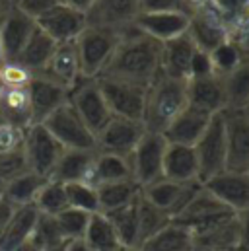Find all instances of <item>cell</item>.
Listing matches in <instances>:
<instances>
[{"label": "cell", "instance_id": "12", "mask_svg": "<svg viewBox=\"0 0 249 251\" xmlns=\"http://www.w3.org/2000/svg\"><path fill=\"white\" fill-rule=\"evenodd\" d=\"M140 14V0H94L86 12L88 25L123 33Z\"/></svg>", "mask_w": 249, "mask_h": 251}, {"label": "cell", "instance_id": "29", "mask_svg": "<svg viewBox=\"0 0 249 251\" xmlns=\"http://www.w3.org/2000/svg\"><path fill=\"white\" fill-rule=\"evenodd\" d=\"M55 49H57V43L45 31H41L35 25L33 33L29 35V39L24 45V49H22L20 57L16 59V63H20L24 68H27L31 74H41L45 70V66L49 64V61H51Z\"/></svg>", "mask_w": 249, "mask_h": 251}, {"label": "cell", "instance_id": "39", "mask_svg": "<svg viewBox=\"0 0 249 251\" xmlns=\"http://www.w3.org/2000/svg\"><path fill=\"white\" fill-rule=\"evenodd\" d=\"M66 191V201L70 208L84 210L88 214L100 212V202H98V191L88 181H74V183H64Z\"/></svg>", "mask_w": 249, "mask_h": 251}, {"label": "cell", "instance_id": "33", "mask_svg": "<svg viewBox=\"0 0 249 251\" xmlns=\"http://www.w3.org/2000/svg\"><path fill=\"white\" fill-rule=\"evenodd\" d=\"M82 240L92 251H113L121 246L111 220L103 212L90 214V220H88Z\"/></svg>", "mask_w": 249, "mask_h": 251}, {"label": "cell", "instance_id": "16", "mask_svg": "<svg viewBox=\"0 0 249 251\" xmlns=\"http://www.w3.org/2000/svg\"><path fill=\"white\" fill-rule=\"evenodd\" d=\"M27 94L31 101V115L33 125L43 123L53 111H57L61 105L68 101L70 92L62 88L61 84L53 82L45 74H33L27 84Z\"/></svg>", "mask_w": 249, "mask_h": 251}, {"label": "cell", "instance_id": "50", "mask_svg": "<svg viewBox=\"0 0 249 251\" xmlns=\"http://www.w3.org/2000/svg\"><path fill=\"white\" fill-rule=\"evenodd\" d=\"M249 0H212V8L218 12H230V14H234V12H240L244 6H248Z\"/></svg>", "mask_w": 249, "mask_h": 251}, {"label": "cell", "instance_id": "8", "mask_svg": "<svg viewBox=\"0 0 249 251\" xmlns=\"http://www.w3.org/2000/svg\"><path fill=\"white\" fill-rule=\"evenodd\" d=\"M61 144L57 142V138L41 125L27 126L24 132V154H25V162L29 172L43 176V177H51L59 158L62 154Z\"/></svg>", "mask_w": 249, "mask_h": 251}, {"label": "cell", "instance_id": "27", "mask_svg": "<svg viewBox=\"0 0 249 251\" xmlns=\"http://www.w3.org/2000/svg\"><path fill=\"white\" fill-rule=\"evenodd\" d=\"M0 111L8 125H14L22 130L33 125L31 101L27 88H6L0 86Z\"/></svg>", "mask_w": 249, "mask_h": 251}, {"label": "cell", "instance_id": "28", "mask_svg": "<svg viewBox=\"0 0 249 251\" xmlns=\"http://www.w3.org/2000/svg\"><path fill=\"white\" fill-rule=\"evenodd\" d=\"M37 216H39V212L33 204L16 206L12 212V218L6 226V232L0 240V251H14L24 242L31 240Z\"/></svg>", "mask_w": 249, "mask_h": 251}, {"label": "cell", "instance_id": "60", "mask_svg": "<svg viewBox=\"0 0 249 251\" xmlns=\"http://www.w3.org/2000/svg\"><path fill=\"white\" fill-rule=\"evenodd\" d=\"M4 64V53H2V47H0V66Z\"/></svg>", "mask_w": 249, "mask_h": 251}, {"label": "cell", "instance_id": "18", "mask_svg": "<svg viewBox=\"0 0 249 251\" xmlns=\"http://www.w3.org/2000/svg\"><path fill=\"white\" fill-rule=\"evenodd\" d=\"M226 208L240 214L249 210V174L222 172L202 183Z\"/></svg>", "mask_w": 249, "mask_h": 251}, {"label": "cell", "instance_id": "19", "mask_svg": "<svg viewBox=\"0 0 249 251\" xmlns=\"http://www.w3.org/2000/svg\"><path fill=\"white\" fill-rule=\"evenodd\" d=\"M187 35L191 37L195 47L204 53H212L218 45L230 39L226 25L214 14V10H202V12L191 14Z\"/></svg>", "mask_w": 249, "mask_h": 251}, {"label": "cell", "instance_id": "45", "mask_svg": "<svg viewBox=\"0 0 249 251\" xmlns=\"http://www.w3.org/2000/svg\"><path fill=\"white\" fill-rule=\"evenodd\" d=\"M24 132L22 128L14 125H2L0 126V154H10L18 152L24 148Z\"/></svg>", "mask_w": 249, "mask_h": 251}, {"label": "cell", "instance_id": "36", "mask_svg": "<svg viewBox=\"0 0 249 251\" xmlns=\"http://www.w3.org/2000/svg\"><path fill=\"white\" fill-rule=\"evenodd\" d=\"M136 214H138V246L144 244L148 238H152L156 232H160L166 224L172 222V216L148 202L142 195L136 201Z\"/></svg>", "mask_w": 249, "mask_h": 251}, {"label": "cell", "instance_id": "34", "mask_svg": "<svg viewBox=\"0 0 249 251\" xmlns=\"http://www.w3.org/2000/svg\"><path fill=\"white\" fill-rule=\"evenodd\" d=\"M47 181V177L37 176L33 172H24L16 177H12L10 181H6L4 189V201L10 202L12 206H25V204H33L39 189L43 187V183Z\"/></svg>", "mask_w": 249, "mask_h": 251}, {"label": "cell", "instance_id": "62", "mask_svg": "<svg viewBox=\"0 0 249 251\" xmlns=\"http://www.w3.org/2000/svg\"><path fill=\"white\" fill-rule=\"evenodd\" d=\"M10 2H12V4H16V2H20V0H10Z\"/></svg>", "mask_w": 249, "mask_h": 251}, {"label": "cell", "instance_id": "56", "mask_svg": "<svg viewBox=\"0 0 249 251\" xmlns=\"http://www.w3.org/2000/svg\"><path fill=\"white\" fill-rule=\"evenodd\" d=\"M66 246H68V242H61V244H57V246H51V248H43L41 251H66Z\"/></svg>", "mask_w": 249, "mask_h": 251}, {"label": "cell", "instance_id": "51", "mask_svg": "<svg viewBox=\"0 0 249 251\" xmlns=\"http://www.w3.org/2000/svg\"><path fill=\"white\" fill-rule=\"evenodd\" d=\"M14 208H16V206H12L10 202H6L4 199L0 201V240H2V236H4V232H6V226H8L10 218H12Z\"/></svg>", "mask_w": 249, "mask_h": 251}, {"label": "cell", "instance_id": "3", "mask_svg": "<svg viewBox=\"0 0 249 251\" xmlns=\"http://www.w3.org/2000/svg\"><path fill=\"white\" fill-rule=\"evenodd\" d=\"M121 41L119 31L88 25L74 41L82 78H98Z\"/></svg>", "mask_w": 249, "mask_h": 251}, {"label": "cell", "instance_id": "64", "mask_svg": "<svg viewBox=\"0 0 249 251\" xmlns=\"http://www.w3.org/2000/svg\"><path fill=\"white\" fill-rule=\"evenodd\" d=\"M246 109H248V111H249V103H248V107H246Z\"/></svg>", "mask_w": 249, "mask_h": 251}, {"label": "cell", "instance_id": "17", "mask_svg": "<svg viewBox=\"0 0 249 251\" xmlns=\"http://www.w3.org/2000/svg\"><path fill=\"white\" fill-rule=\"evenodd\" d=\"M189 18L191 14L185 12H140L132 25L158 43H166L187 33Z\"/></svg>", "mask_w": 249, "mask_h": 251}, {"label": "cell", "instance_id": "49", "mask_svg": "<svg viewBox=\"0 0 249 251\" xmlns=\"http://www.w3.org/2000/svg\"><path fill=\"white\" fill-rule=\"evenodd\" d=\"M240 222V250L249 251V210L238 214Z\"/></svg>", "mask_w": 249, "mask_h": 251}, {"label": "cell", "instance_id": "40", "mask_svg": "<svg viewBox=\"0 0 249 251\" xmlns=\"http://www.w3.org/2000/svg\"><path fill=\"white\" fill-rule=\"evenodd\" d=\"M210 55V61H212V68H214V74L216 76H228L232 70H236L240 63L244 61V57H242V51H240V47L232 41V39H228V41H224L222 45H218L212 53H208Z\"/></svg>", "mask_w": 249, "mask_h": 251}, {"label": "cell", "instance_id": "58", "mask_svg": "<svg viewBox=\"0 0 249 251\" xmlns=\"http://www.w3.org/2000/svg\"><path fill=\"white\" fill-rule=\"evenodd\" d=\"M113 251H142L138 246H119L117 250H113Z\"/></svg>", "mask_w": 249, "mask_h": 251}, {"label": "cell", "instance_id": "5", "mask_svg": "<svg viewBox=\"0 0 249 251\" xmlns=\"http://www.w3.org/2000/svg\"><path fill=\"white\" fill-rule=\"evenodd\" d=\"M168 140L162 132H144L132 154L128 156L130 177L140 185V189L164 177V154Z\"/></svg>", "mask_w": 249, "mask_h": 251}, {"label": "cell", "instance_id": "41", "mask_svg": "<svg viewBox=\"0 0 249 251\" xmlns=\"http://www.w3.org/2000/svg\"><path fill=\"white\" fill-rule=\"evenodd\" d=\"M55 218H57V224L61 228L62 238L66 242H74V240H82L84 238L90 214L84 212V210H76V208L68 206V208L62 210L61 214H57Z\"/></svg>", "mask_w": 249, "mask_h": 251}, {"label": "cell", "instance_id": "57", "mask_svg": "<svg viewBox=\"0 0 249 251\" xmlns=\"http://www.w3.org/2000/svg\"><path fill=\"white\" fill-rule=\"evenodd\" d=\"M12 6V2L10 0H0V20H2V16L6 14V10Z\"/></svg>", "mask_w": 249, "mask_h": 251}, {"label": "cell", "instance_id": "47", "mask_svg": "<svg viewBox=\"0 0 249 251\" xmlns=\"http://www.w3.org/2000/svg\"><path fill=\"white\" fill-rule=\"evenodd\" d=\"M140 12H185V14H191L185 0H140Z\"/></svg>", "mask_w": 249, "mask_h": 251}, {"label": "cell", "instance_id": "13", "mask_svg": "<svg viewBox=\"0 0 249 251\" xmlns=\"http://www.w3.org/2000/svg\"><path fill=\"white\" fill-rule=\"evenodd\" d=\"M202 183L200 181H189V183H177L172 179H158L150 185L140 189V195L152 202L154 206H158L160 210H164L166 214L172 216V220L185 208V204L191 201V197L199 191Z\"/></svg>", "mask_w": 249, "mask_h": 251}, {"label": "cell", "instance_id": "52", "mask_svg": "<svg viewBox=\"0 0 249 251\" xmlns=\"http://www.w3.org/2000/svg\"><path fill=\"white\" fill-rule=\"evenodd\" d=\"M185 4L191 14L202 12V10H212V0H185Z\"/></svg>", "mask_w": 249, "mask_h": 251}, {"label": "cell", "instance_id": "63", "mask_svg": "<svg viewBox=\"0 0 249 251\" xmlns=\"http://www.w3.org/2000/svg\"><path fill=\"white\" fill-rule=\"evenodd\" d=\"M228 251H242V250H228Z\"/></svg>", "mask_w": 249, "mask_h": 251}, {"label": "cell", "instance_id": "46", "mask_svg": "<svg viewBox=\"0 0 249 251\" xmlns=\"http://www.w3.org/2000/svg\"><path fill=\"white\" fill-rule=\"evenodd\" d=\"M59 4H61V0H20V2H16V6L31 20L41 18L43 14H47L49 10H53Z\"/></svg>", "mask_w": 249, "mask_h": 251}, {"label": "cell", "instance_id": "55", "mask_svg": "<svg viewBox=\"0 0 249 251\" xmlns=\"http://www.w3.org/2000/svg\"><path fill=\"white\" fill-rule=\"evenodd\" d=\"M14 251H41V250H39V248H37V246H35L31 240H27V242H24L22 246H18Z\"/></svg>", "mask_w": 249, "mask_h": 251}, {"label": "cell", "instance_id": "9", "mask_svg": "<svg viewBox=\"0 0 249 251\" xmlns=\"http://www.w3.org/2000/svg\"><path fill=\"white\" fill-rule=\"evenodd\" d=\"M68 101L94 134H98L103 126L107 125V121L113 117V113H111L96 78H82L70 90Z\"/></svg>", "mask_w": 249, "mask_h": 251}, {"label": "cell", "instance_id": "53", "mask_svg": "<svg viewBox=\"0 0 249 251\" xmlns=\"http://www.w3.org/2000/svg\"><path fill=\"white\" fill-rule=\"evenodd\" d=\"M61 4H66V6H70L74 10H80V12L86 14L90 10V6L94 4V0H61Z\"/></svg>", "mask_w": 249, "mask_h": 251}, {"label": "cell", "instance_id": "1", "mask_svg": "<svg viewBox=\"0 0 249 251\" xmlns=\"http://www.w3.org/2000/svg\"><path fill=\"white\" fill-rule=\"evenodd\" d=\"M162 43L140 33L134 25L121 33V41L100 76H113L144 88L162 74Z\"/></svg>", "mask_w": 249, "mask_h": 251}, {"label": "cell", "instance_id": "10", "mask_svg": "<svg viewBox=\"0 0 249 251\" xmlns=\"http://www.w3.org/2000/svg\"><path fill=\"white\" fill-rule=\"evenodd\" d=\"M224 130L228 160L226 170L249 174V111L248 109H224Z\"/></svg>", "mask_w": 249, "mask_h": 251}, {"label": "cell", "instance_id": "23", "mask_svg": "<svg viewBox=\"0 0 249 251\" xmlns=\"http://www.w3.org/2000/svg\"><path fill=\"white\" fill-rule=\"evenodd\" d=\"M240 250V222L238 214L220 224L193 234V251H228Z\"/></svg>", "mask_w": 249, "mask_h": 251}, {"label": "cell", "instance_id": "48", "mask_svg": "<svg viewBox=\"0 0 249 251\" xmlns=\"http://www.w3.org/2000/svg\"><path fill=\"white\" fill-rule=\"evenodd\" d=\"M214 74V68H212V61H210V55L204 53V51H195L193 59H191V66H189V80L191 78H202V76H210Z\"/></svg>", "mask_w": 249, "mask_h": 251}, {"label": "cell", "instance_id": "4", "mask_svg": "<svg viewBox=\"0 0 249 251\" xmlns=\"http://www.w3.org/2000/svg\"><path fill=\"white\" fill-rule=\"evenodd\" d=\"M199 162V181L204 183L210 177L226 172L228 148H226V130L222 113L214 115L202 136L193 146Z\"/></svg>", "mask_w": 249, "mask_h": 251}, {"label": "cell", "instance_id": "30", "mask_svg": "<svg viewBox=\"0 0 249 251\" xmlns=\"http://www.w3.org/2000/svg\"><path fill=\"white\" fill-rule=\"evenodd\" d=\"M138 248L142 251H193V234L187 226L172 220Z\"/></svg>", "mask_w": 249, "mask_h": 251}, {"label": "cell", "instance_id": "7", "mask_svg": "<svg viewBox=\"0 0 249 251\" xmlns=\"http://www.w3.org/2000/svg\"><path fill=\"white\" fill-rule=\"evenodd\" d=\"M41 125L45 126L61 144L70 150H96V134L80 119L76 109L66 101L53 111Z\"/></svg>", "mask_w": 249, "mask_h": 251}, {"label": "cell", "instance_id": "37", "mask_svg": "<svg viewBox=\"0 0 249 251\" xmlns=\"http://www.w3.org/2000/svg\"><path fill=\"white\" fill-rule=\"evenodd\" d=\"M138 201V199H136ZM136 201L128 206L119 210L107 212V218L111 220L115 234L119 238L121 246H138V214H136ZM105 214V212H103Z\"/></svg>", "mask_w": 249, "mask_h": 251}, {"label": "cell", "instance_id": "25", "mask_svg": "<svg viewBox=\"0 0 249 251\" xmlns=\"http://www.w3.org/2000/svg\"><path fill=\"white\" fill-rule=\"evenodd\" d=\"M164 177L177 183L199 181V162L193 146L168 142L164 154Z\"/></svg>", "mask_w": 249, "mask_h": 251}, {"label": "cell", "instance_id": "6", "mask_svg": "<svg viewBox=\"0 0 249 251\" xmlns=\"http://www.w3.org/2000/svg\"><path fill=\"white\" fill-rule=\"evenodd\" d=\"M96 82L115 117L142 121L148 88L113 76H98Z\"/></svg>", "mask_w": 249, "mask_h": 251}, {"label": "cell", "instance_id": "14", "mask_svg": "<svg viewBox=\"0 0 249 251\" xmlns=\"http://www.w3.org/2000/svg\"><path fill=\"white\" fill-rule=\"evenodd\" d=\"M35 25L59 45V43L76 41V37L88 27V22L84 12L74 10L66 4H59L41 18H37Z\"/></svg>", "mask_w": 249, "mask_h": 251}, {"label": "cell", "instance_id": "2", "mask_svg": "<svg viewBox=\"0 0 249 251\" xmlns=\"http://www.w3.org/2000/svg\"><path fill=\"white\" fill-rule=\"evenodd\" d=\"M189 103L187 80L160 74L148 88L142 123L148 132H164Z\"/></svg>", "mask_w": 249, "mask_h": 251}, {"label": "cell", "instance_id": "44", "mask_svg": "<svg viewBox=\"0 0 249 251\" xmlns=\"http://www.w3.org/2000/svg\"><path fill=\"white\" fill-rule=\"evenodd\" d=\"M27 162H25V154L24 148L18 152H10V154H0V179L10 181L12 177L27 172Z\"/></svg>", "mask_w": 249, "mask_h": 251}, {"label": "cell", "instance_id": "24", "mask_svg": "<svg viewBox=\"0 0 249 251\" xmlns=\"http://www.w3.org/2000/svg\"><path fill=\"white\" fill-rule=\"evenodd\" d=\"M197 47L187 33L162 43L160 72L175 80H189V66H191V59Z\"/></svg>", "mask_w": 249, "mask_h": 251}, {"label": "cell", "instance_id": "20", "mask_svg": "<svg viewBox=\"0 0 249 251\" xmlns=\"http://www.w3.org/2000/svg\"><path fill=\"white\" fill-rule=\"evenodd\" d=\"M187 98H189V105L193 107H199L210 115L222 113L226 109L224 78L210 74V76L187 80Z\"/></svg>", "mask_w": 249, "mask_h": 251}, {"label": "cell", "instance_id": "42", "mask_svg": "<svg viewBox=\"0 0 249 251\" xmlns=\"http://www.w3.org/2000/svg\"><path fill=\"white\" fill-rule=\"evenodd\" d=\"M31 242H33L39 250H43V248L57 246V244L66 242V240L62 238L61 228H59L55 216L39 214V216H37V222H35V228H33V234H31Z\"/></svg>", "mask_w": 249, "mask_h": 251}, {"label": "cell", "instance_id": "43", "mask_svg": "<svg viewBox=\"0 0 249 251\" xmlns=\"http://www.w3.org/2000/svg\"><path fill=\"white\" fill-rule=\"evenodd\" d=\"M31 72L20 63H4L0 66V86L6 88H27L31 80Z\"/></svg>", "mask_w": 249, "mask_h": 251}, {"label": "cell", "instance_id": "38", "mask_svg": "<svg viewBox=\"0 0 249 251\" xmlns=\"http://www.w3.org/2000/svg\"><path fill=\"white\" fill-rule=\"evenodd\" d=\"M33 206L37 208L39 214H49V216L61 214L64 208H68L64 183H59L55 179H47L43 183V187L39 189V193L33 201Z\"/></svg>", "mask_w": 249, "mask_h": 251}, {"label": "cell", "instance_id": "59", "mask_svg": "<svg viewBox=\"0 0 249 251\" xmlns=\"http://www.w3.org/2000/svg\"><path fill=\"white\" fill-rule=\"evenodd\" d=\"M4 189H6V181H4V179H0V201L4 199Z\"/></svg>", "mask_w": 249, "mask_h": 251}, {"label": "cell", "instance_id": "35", "mask_svg": "<svg viewBox=\"0 0 249 251\" xmlns=\"http://www.w3.org/2000/svg\"><path fill=\"white\" fill-rule=\"evenodd\" d=\"M226 109H246L249 103V59H244L236 70L224 76Z\"/></svg>", "mask_w": 249, "mask_h": 251}, {"label": "cell", "instance_id": "21", "mask_svg": "<svg viewBox=\"0 0 249 251\" xmlns=\"http://www.w3.org/2000/svg\"><path fill=\"white\" fill-rule=\"evenodd\" d=\"M214 115L193 107L187 103V107L166 126V130L162 132L164 138L172 144H185V146H195L197 140L202 136V132L206 130V126L210 123Z\"/></svg>", "mask_w": 249, "mask_h": 251}, {"label": "cell", "instance_id": "54", "mask_svg": "<svg viewBox=\"0 0 249 251\" xmlns=\"http://www.w3.org/2000/svg\"><path fill=\"white\" fill-rule=\"evenodd\" d=\"M66 251H92V250L84 244V240H74V242H68Z\"/></svg>", "mask_w": 249, "mask_h": 251}, {"label": "cell", "instance_id": "61", "mask_svg": "<svg viewBox=\"0 0 249 251\" xmlns=\"http://www.w3.org/2000/svg\"><path fill=\"white\" fill-rule=\"evenodd\" d=\"M6 125V121H4V115H2V111H0V126Z\"/></svg>", "mask_w": 249, "mask_h": 251}, {"label": "cell", "instance_id": "15", "mask_svg": "<svg viewBox=\"0 0 249 251\" xmlns=\"http://www.w3.org/2000/svg\"><path fill=\"white\" fill-rule=\"evenodd\" d=\"M35 29V20L25 16L16 4H12L0 20V47L4 53V63H14L29 35Z\"/></svg>", "mask_w": 249, "mask_h": 251}, {"label": "cell", "instance_id": "22", "mask_svg": "<svg viewBox=\"0 0 249 251\" xmlns=\"http://www.w3.org/2000/svg\"><path fill=\"white\" fill-rule=\"evenodd\" d=\"M47 78H51L53 82L61 84L62 88H66L68 92L82 80V72H80V61H78V51L74 41L70 43H59L49 64L45 66V70L41 72Z\"/></svg>", "mask_w": 249, "mask_h": 251}, {"label": "cell", "instance_id": "26", "mask_svg": "<svg viewBox=\"0 0 249 251\" xmlns=\"http://www.w3.org/2000/svg\"><path fill=\"white\" fill-rule=\"evenodd\" d=\"M96 154H98V150H70V148H64L49 179H55L59 183L88 181Z\"/></svg>", "mask_w": 249, "mask_h": 251}, {"label": "cell", "instance_id": "11", "mask_svg": "<svg viewBox=\"0 0 249 251\" xmlns=\"http://www.w3.org/2000/svg\"><path fill=\"white\" fill-rule=\"evenodd\" d=\"M144 132L146 126L142 121L113 115L107 121V125L96 134V150L128 158L136 148V144L140 142V138L144 136Z\"/></svg>", "mask_w": 249, "mask_h": 251}, {"label": "cell", "instance_id": "32", "mask_svg": "<svg viewBox=\"0 0 249 251\" xmlns=\"http://www.w3.org/2000/svg\"><path fill=\"white\" fill-rule=\"evenodd\" d=\"M121 179H130L128 158L117 156V154H107V152H98L94 158V166H92L88 183L98 187V185L121 181Z\"/></svg>", "mask_w": 249, "mask_h": 251}, {"label": "cell", "instance_id": "31", "mask_svg": "<svg viewBox=\"0 0 249 251\" xmlns=\"http://www.w3.org/2000/svg\"><path fill=\"white\" fill-rule=\"evenodd\" d=\"M98 202H100V212H113L123 206L132 204L140 197V185L130 177L121 181H111L98 185Z\"/></svg>", "mask_w": 249, "mask_h": 251}]
</instances>
